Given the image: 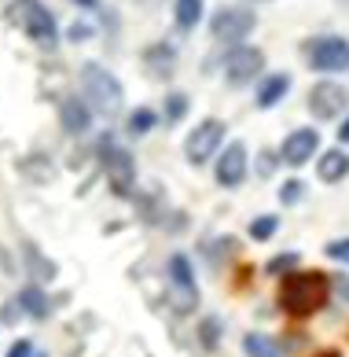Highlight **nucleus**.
I'll use <instances>...</instances> for the list:
<instances>
[{"mask_svg":"<svg viewBox=\"0 0 349 357\" xmlns=\"http://www.w3.org/2000/svg\"><path fill=\"white\" fill-rule=\"evenodd\" d=\"M155 126H158V114H155L151 107H137V111H129L125 133H129V137H147Z\"/></svg>","mask_w":349,"mask_h":357,"instance_id":"4be33fe9","label":"nucleus"},{"mask_svg":"<svg viewBox=\"0 0 349 357\" xmlns=\"http://www.w3.org/2000/svg\"><path fill=\"white\" fill-rule=\"evenodd\" d=\"M187 111H192L187 92L169 89V92H166V103H162V122H166V126H177V122H184V118H187Z\"/></svg>","mask_w":349,"mask_h":357,"instance_id":"412c9836","label":"nucleus"},{"mask_svg":"<svg viewBox=\"0 0 349 357\" xmlns=\"http://www.w3.org/2000/svg\"><path fill=\"white\" fill-rule=\"evenodd\" d=\"M284 162V158H279V151H258V177H272L276 174V166Z\"/></svg>","mask_w":349,"mask_h":357,"instance_id":"cd10ccee","label":"nucleus"},{"mask_svg":"<svg viewBox=\"0 0 349 357\" xmlns=\"http://www.w3.org/2000/svg\"><path fill=\"white\" fill-rule=\"evenodd\" d=\"M92 114H96V111H92L82 96H66L59 103V126H63V133H70V137L92 133Z\"/></svg>","mask_w":349,"mask_h":357,"instance_id":"4468645a","label":"nucleus"},{"mask_svg":"<svg viewBox=\"0 0 349 357\" xmlns=\"http://www.w3.org/2000/svg\"><path fill=\"white\" fill-rule=\"evenodd\" d=\"M195 339H199V347H203L206 354H213L217 350V342H221V317H203L199 321V332H195Z\"/></svg>","mask_w":349,"mask_h":357,"instance_id":"5701e85b","label":"nucleus"},{"mask_svg":"<svg viewBox=\"0 0 349 357\" xmlns=\"http://www.w3.org/2000/svg\"><path fill=\"white\" fill-rule=\"evenodd\" d=\"M15 302H19V310H22L26 317H33V321H45V317L52 313V302H48V295H45L41 284H26L19 295H15Z\"/></svg>","mask_w":349,"mask_h":357,"instance_id":"f3484780","label":"nucleus"},{"mask_svg":"<svg viewBox=\"0 0 349 357\" xmlns=\"http://www.w3.org/2000/svg\"><path fill=\"white\" fill-rule=\"evenodd\" d=\"M243 354L247 357H284V347L265 332H247L243 335Z\"/></svg>","mask_w":349,"mask_h":357,"instance_id":"aec40b11","label":"nucleus"},{"mask_svg":"<svg viewBox=\"0 0 349 357\" xmlns=\"http://www.w3.org/2000/svg\"><path fill=\"white\" fill-rule=\"evenodd\" d=\"M331 284H334V291H339V295L349 302V280H346V276H339V280H331Z\"/></svg>","mask_w":349,"mask_h":357,"instance_id":"473e14b6","label":"nucleus"},{"mask_svg":"<svg viewBox=\"0 0 349 357\" xmlns=\"http://www.w3.org/2000/svg\"><path fill=\"white\" fill-rule=\"evenodd\" d=\"M224 137H228V126L221 122V118H203V122H199L192 133H187V140H184L187 166H206L213 155H221Z\"/></svg>","mask_w":349,"mask_h":357,"instance_id":"39448f33","label":"nucleus"},{"mask_svg":"<svg viewBox=\"0 0 349 357\" xmlns=\"http://www.w3.org/2000/svg\"><path fill=\"white\" fill-rule=\"evenodd\" d=\"M334 298V284L327 273L320 269H294L279 280V310H284L290 321H309Z\"/></svg>","mask_w":349,"mask_h":357,"instance_id":"f257e3e1","label":"nucleus"},{"mask_svg":"<svg viewBox=\"0 0 349 357\" xmlns=\"http://www.w3.org/2000/svg\"><path fill=\"white\" fill-rule=\"evenodd\" d=\"M254 26H258V11H254V8H247V4H224L221 11H213L210 33H213V41L239 45L247 33H254Z\"/></svg>","mask_w":349,"mask_h":357,"instance_id":"423d86ee","label":"nucleus"},{"mask_svg":"<svg viewBox=\"0 0 349 357\" xmlns=\"http://www.w3.org/2000/svg\"><path fill=\"white\" fill-rule=\"evenodd\" d=\"M316 177L324 184H339L349 177V151L342 148H327L316 155Z\"/></svg>","mask_w":349,"mask_h":357,"instance_id":"2eb2a0df","label":"nucleus"},{"mask_svg":"<svg viewBox=\"0 0 349 357\" xmlns=\"http://www.w3.org/2000/svg\"><path fill=\"white\" fill-rule=\"evenodd\" d=\"M144 74L151 77V82H169L173 74H177V48H173L169 41H155L144 48Z\"/></svg>","mask_w":349,"mask_h":357,"instance_id":"ddd939ff","label":"nucleus"},{"mask_svg":"<svg viewBox=\"0 0 349 357\" xmlns=\"http://www.w3.org/2000/svg\"><path fill=\"white\" fill-rule=\"evenodd\" d=\"M279 203H284V206H294V203H302V195H305V184L298 181V177H290V181H284V184H279Z\"/></svg>","mask_w":349,"mask_h":357,"instance_id":"bb28decb","label":"nucleus"},{"mask_svg":"<svg viewBox=\"0 0 349 357\" xmlns=\"http://www.w3.org/2000/svg\"><path fill=\"white\" fill-rule=\"evenodd\" d=\"M169 306L184 313H195L199 306V280H195V269H192V258L187 255H169Z\"/></svg>","mask_w":349,"mask_h":357,"instance_id":"20e7f679","label":"nucleus"},{"mask_svg":"<svg viewBox=\"0 0 349 357\" xmlns=\"http://www.w3.org/2000/svg\"><path fill=\"white\" fill-rule=\"evenodd\" d=\"M290 85H294V77L287 74V70H279V74H268L265 82L258 85V92H254V103H258L261 111H268V107H276L279 100L290 92Z\"/></svg>","mask_w":349,"mask_h":357,"instance_id":"dca6fc26","label":"nucleus"},{"mask_svg":"<svg viewBox=\"0 0 349 357\" xmlns=\"http://www.w3.org/2000/svg\"><path fill=\"white\" fill-rule=\"evenodd\" d=\"M66 37H70L74 45H82V41H88V37H92V26L88 22H74L70 30H66Z\"/></svg>","mask_w":349,"mask_h":357,"instance_id":"7c9ffc66","label":"nucleus"},{"mask_svg":"<svg viewBox=\"0 0 349 357\" xmlns=\"http://www.w3.org/2000/svg\"><path fill=\"white\" fill-rule=\"evenodd\" d=\"M74 8H82V11H100L103 8V0H70Z\"/></svg>","mask_w":349,"mask_h":357,"instance_id":"2f4dec72","label":"nucleus"},{"mask_svg":"<svg viewBox=\"0 0 349 357\" xmlns=\"http://www.w3.org/2000/svg\"><path fill=\"white\" fill-rule=\"evenodd\" d=\"M22 258H26V266H30V273L37 276V280H56V276H59V266H56L52 258H45L30 240L22 243Z\"/></svg>","mask_w":349,"mask_h":357,"instance_id":"6ab92c4d","label":"nucleus"},{"mask_svg":"<svg viewBox=\"0 0 349 357\" xmlns=\"http://www.w3.org/2000/svg\"><path fill=\"white\" fill-rule=\"evenodd\" d=\"M33 357H48V354H41V350H37V354H33Z\"/></svg>","mask_w":349,"mask_h":357,"instance_id":"c9c22d12","label":"nucleus"},{"mask_svg":"<svg viewBox=\"0 0 349 357\" xmlns=\"http://www.w3.org/2000/svg\"><path fill=\"white\" fill-rule=\"evenodd\" d=\"M96 155H100V166H103V177H107V184H111V192L118 195V199H129V195L137 192V184H140L132 151L118 148L111 137H103L96 144Z\"/></svg>","mask_w":349,"mask_h":357,"instance_id":"7ed1b4c3","label":"nucleus"},{"mask_svg":"<svg viewBox=\"0 0 349 357\" xmlns=\"http://www.w3.org/2000/svg\"><path fill=\"white\" fill-rule=\"evenodd\" d=\"M298 261H302L298 250H284V255H276V258H268V261H265V273H268V276H279V280H284L287 273L298 269Z\"/></svg>","mask_w":349,"mask_h":357,"instance_id":"a878e982","label":"nucleus"},{"mask_svg":"<svg viewBox=\"0 0 349 357\" xmlns=\"http://www.w3.org/2000/svg\"><path fill=\"white\" fill-rule=\"evenodd\" d=\"M342 4H349V0H342Z\"/></svg>","mask_w":349,"mask_h":357,"instance_id":"e433bc0d","label":"nucleus"},{"mask_svg":"<svg viewBox=\"0 0 349 357\" xmlns=\"http://www.w3.org/2000/svg\"><path fill=\"white\" fill-rule=\"evenodd\" d=\"M250 158H247V144L243 140H228V148H221L217 162H213V181L221 188H239L247 181Z\"/></svg>","mask_w":349,"mask_h":357,"instance_id":"9d476101","label":"nucleus"},{"mask_svg":"<svg viewBox=\"0 0 349 357\" xmlns=\"http://www.w3.org/2000/svg\"><path fill=\"white\" fill-rule=\"evenodd\" d=\"M26 177H33V184H48L52 177H56V166L48 162L45 155H33V158H26V162L19 166Z\"/></svg>","mask_w":349,"mask_h":357,"instance_id":"b1692460","label":"nucleus"},{"mask_svg":"<svg viewBox=\"0 0 349 357\" xmlns=\"http://www.w3.org/2000/svg\"><path fill=\"white\" fill-rule=\"evenodd\" d=\"M33 354H37V350H33V342L26 339V335H22V339H15V342L8 347V357H33Z\"/></svg>","mask_w":349,"mask_h":357,"instance_id":"c756f323","label":"nucleus"},{"mask_svg":"<svg viewBox=\"0 0 349 357\" xmlns=\"http://www.w3.org/2000/svg\"><path fill=\"white\" fill-rule=\"evenodd\" d=\"M258 4H265V0H258Z\"/></svg>","mask_w":349,"mask_h":357,"instance_id":"4c0bfd02","label":"nucleus"},{"mask_svg":"<svg viewBox=\"0 0 349 357\" xmlns=\"http://www.w3.org/2000/svg\"><path fill=\"white\" fill-rule=\"evenodd\" d=\"M305 107L316 122H334V118L349 107V89L339 85V82H316L313 89H309Z\"/></svg>","mask_w":349,"mask_h":357,"instance_id":"1a4fd4ad","label":"nucleus"},{"mask_svg":"<svg viewBox=\"0 0 349 357\" xmlns=\"http://www.w3.org/2000/svg\"><path fill=\"white\" fill-rule=\"evenodd\" d=\"M316 151H320V129H294V133H287L284 144H279V158H284L290 169L313 162Z\"/></svg>","mask_w":349,"mask_h":357,"instance_id":"f8f14e48","label":"nucleus"},{"mask_svg":"<svg viewBox=\"0 0 349 357\" xmlns=\"http://www.w3.org/2000/svg\"><path fill=\"white\" fill-rule=\"evenodd\" d=\"M203 11H206V0H173V22H177V30H195L203 22Z\"/></svg>","mask_w":349,"mask_h":357,"instance_id":"a211bd4d","label":"nucleus"},{"mask_svg":"<svg viewBox=\"0 0 349 357\" xmlns=\"http://www.w3.org/2000/svg\"><path fill=\"white\" fill-rule=\"evenodd\" d=\"M305 56H309V70H320V74L349 70V41L339 33H324V37H316V41H309Z\"/></svg>","mask_w":349,"mask_h":357,"instance_id":"0eeeda50","label":"nucleus"},{"mask_svg":"<svg viewBox=\"0 0 349 357\" xmlns=\"http://www.w3.org/2000/svg\"><path fill=\"white\" fill-rule=\"evenodd\" d=\"M349 144V114H346V122L339 126V148H346Z\"/></svg>","mask_w":349,"mask_h":357,"instance_id":"72a5a7b5","label":"nucleus"},{"mask_svg":"<svg viewBox=\"0 0 349 357\" xmlns=\"http://www.w3.org/2000/svg\"><path fill=\"white\" fill-rule=\"evenodd\" d=\"M276 232H279V218H276V214H261V218H254V221H250V229H247V236H250L254 243L272 240Z\"/></svg>","mask_w":349,"mask_h":357,"instance_id":"393cba45","label":"nucleus"},{"mask_svg":"<svg viewBox=\"0 0 349 357\" xmlns=\"http://www.w3.org/2000/svg\"><path fill=\"white\" fill-rule=\"evenodd\" d=\"M313 357H342V354H339V350H316Z\"/></svg>","mask_w":349,"mask_h":357,"instance_id":"f704fd0d","label":"nucleus"},{"mask_svg":"<svg viewBox=\"0 0 349 357\" xmlns=\"http://www.w3.org/2000/svg\"><path fill=\"white\" fill-rule=\"evenodd\" d=\"M265 70V52L254 45H232L224 56V82L232 89H243L250 82H258V74Z\"/></svg>","mask_w":349,"mask_h":357,"instance_id":"6e6552de","label":"nucleus"},{"mask_svg":"<svg viewBox=\"0 0 349 357\" xmlns=\"http://www.w3.org/2000/svg\"><path fill=\"white\" fill-rule=\"evenodd\" d=\"M19 11H22V30L30 41H37V45H56L59 41L56 15H52L41 0H19Z\"/></svg>","mask_w":349,"mask_h":357,"instance_id":"9b49d317","label":"nucleus"},{"mask_svg":"<svg viewBox=\"0 0 349 357\" xmlns=\"http://www.w3.org/2000/svg\"><path fill=\"white\" fill-rule=\"evenodd\" d=\"M77 77H82V100H85L96 114L114 118L118 111L125 107V89H122V82H118L111 70L103 67V63H96V59L82 63Z\"/></svg>","mask_w":349,"mask_h":357,"instance_id":"f03ea898","label":"nucleus"},{"mask_svg":"<svg viewBox=\"0 0 349 357\" xmlns=\"http://www.w3.org/2000/svg\"><path fill=\"white\" fill-rule=\"evenodd\" d=\"M324 255H327L331 261H339V266H349V236H346V240H331V243L324 247Z\"/></svg>","mask_w":349,"mask_h":357,"instance_id":"c85d7f7f","label":"nucleus"}]
</instances>
